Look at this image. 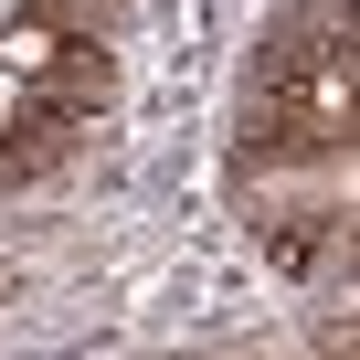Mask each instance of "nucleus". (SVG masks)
Instances as JSON below:
<instances>
[{"label":"nucleus","mask_w":360,"mask_h":360,"mask_svg":"<svg viewBox=\"0 0 360 360\" xmlns=\"http://www.w3.org/2000/svg\"><path fill=\"white\" fill-rule=\"evenodd\" d=\"M360 138V0H297L265 22V53L244 75V148H349Z\"/></svg>","instance_id":"f257e3e1"},{"label":"nucleus","mask_w":360,"mask_h":360,"mask_svg":"<svg viewBox=\"0 0 360 360\" xmlns=\"http://www.w3.org/2000/svg\"><path fill=\"white\" fill-rule=\"evenodd\" d=\"M22 11H53V0H0V22H22Z\"/></svg>","instance_id":"f03ea898"}]
</instances>
